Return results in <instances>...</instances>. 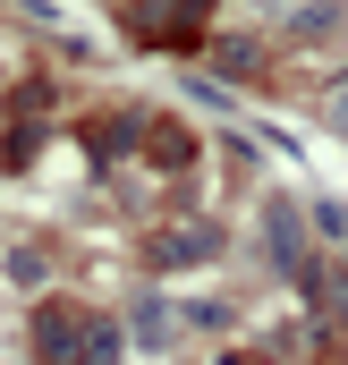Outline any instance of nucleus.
Here are the masks:
<instances>
[{"label": "nucleus", "mask_w": 348, "mask_h": 365, "mask_svg": "<svg viewBox=\"0 0 348 365\" xmlns=\"http://www.w3.org/2000/svg\"><path fill=\"white\" fill-rule=\"evenodd\" d=\"M263 247H272V264H297L306 238H297V212L289 204H263Z\"/></svg>", "instance_id": "5"}, {"label": "nucleus", "mask_w": 348, "mask_h": 365, "mask_svg": "<svg viewBox=\"0 0 348 365\" xmlns=\"http://www.w3.org/2000/svg\"><path fill=\"white\" fill-rule=\"evenodd\" d=\"M213 60H221V68H238V77H247V68H255L263 51H255V43H247V34H230V43H213Z\"/></svg>", "instance_id": "7"}, {"label": "nucleus", "mask_w": 348, "mask_h": 365, "mask_svg": "<svg viewBox=\"0 0 348 365\" xmlns=\"http://www.w3.org/2000/svg\"><path fill=\"white\" fill-rule=\"evenodd\" d=\"M204 9H213V0H136L128 17H136V34H145V43H187Z\"/></svg>", "instance_id": "2"}, {"label": "nucleus", "mask_w": 348, "mask_h": 365, "mask_svg": "<svg viewBox=\"0 0 348 365\" xmlns=\"http://www.w3.org/2000/svg\"><path fill=\"white\" fill-rule=\"evenodd\" d=\"M204 255H221V230H213V221H178L170 238H153V247H145V264H153V272H187V264H204Z\"/></svg>", "instance_id": "1"}, {"label": "nucleus", "mask_w": 348, "mask_h": 365, "mask_svg": "<svg viewBox=\"0 0 348 365\" xmlns=\"http://www.w3.org/2000/svg\"><path fill=\"white\" fill-rule=\"evenodd\" d=\"M332 128H340V136H348V77H340V86H332Z\"/></svg>", "instance_id": "8"}, {"label": "nucleus", "mask_w": 348, "mask_h": 365, "mask_svg": "<svg viewBox=\"0 0 348 365\" xmlns=\"http://www.w3.org/2000/svg\"><path fill=\"white\" fill-rule=\"evenodd\" d=\"M314 230H323L332 247H348V204H340V195H323V204H314Z\"/></svg>", "instance_id": "6"}, {"label": "nucleus", "mask_w": 348, "mask_h": 365, "mask_svg": "<svg viewBox=\"0 0 348 365\" xmlns=\"http://www.w3.org/2000/svg\"><path fill=\"white\" fill-rule=\"evenodd\" d=\"M119 323L111 314H77V365H119Z\"/></svg>", "instance_id": "4"}, {"label": "nucleus", "mask_w": 348, "mask_h": 365, "mask_svg": "<svg viewBox=\"0 0 348 365\" xmlns=\"http://www.w3.org/2000/svg\"><path fill=\"white\" fill-rule=\"evenodd\" d=\"M77 314L86 306H43L34 314V357L43 365H77Z\"/></svg>", "instance_id": "3"}, {"label": "nucleus", "mask_w": 348, "mask_h": 365, "mask_svg": "<svg viewBox=\"0 0 348 365\" xmlns=\"http://www.w3.org/2000/svg\"><path fill=\"white\" fill-rule=\"evenodd\" d=\"M230 365H247V357H230Z\"/></svg>", "instance_id": "9"}]
</instances>
